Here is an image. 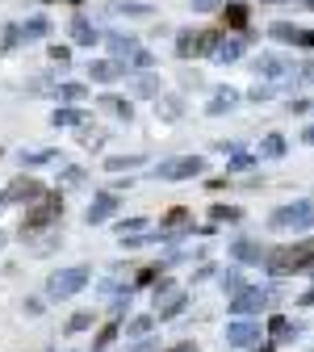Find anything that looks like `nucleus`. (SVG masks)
<instances>
[{
	"label": "nucleus",
	"instance_id": "obj_1",
	"mask_svg": "<svg viewBox=\"0 0 314 352\" xmlns=\"http://www.w3.org/2000/svg\"><path fill=\"white\" fill-rule=\"evenodd\" d=\"M59 214H63V197H59L55 189H47V197H42V201H34V206L25 210L21 227H17V235H21V239H34L38 231H51Z\"/></svg>",
	"mask_w": 314,
	"mask_h": 352
},
{
	"label": "nucleus",
	"instance_id": "obj_2",
	"mask_svg": "<svg viewBox=\"0 0 314 352\" xmlns=\"http://www.w3.org/2000/svg\"><path fill=\"white\" fill-rule=\"evenodd\" d=\"M88 285H93V269H88V264H71V269H59V273H51V281H47V302L76 298V294L88 289Z\"/></svg>",
	"mask_w": 314,
	"mask_h": 352
},
{
	"label": "nucleus",
	"instance_id": "obj_3",
	"mask_svg": "<svg viewBox=\"0 0 314 352\" xmlns=\"http://www.w3.org/2000/svg\"><path fill=\"white\" fill-rule=\"evenodd\" d=\"M310 264H314V243H293V248L268 252L264 269L268 273H298V269H310Z\"/></svg>",
	"mask_w": 314,
	"mask_h": 352
},
{
	"label": "nucleus",
	"instance_id": "obj_4",
	"mask_svg": "<svg viewBox=\"0 0 314 352\" xmlns=\"http://www.w3.org/2000/svg\"><path fill=\"white\" fill-rule=\"evenodd\" d=\"M268 227L273 231H306V227H314V201H293V206L273 210Z\"/></svg>",
	"mask_w": 314,
	"mask_h": 352
},
{
	"label": "nucleus",
	"instance_id": "obj_5",
	"mask_svg": "<svg viewBox=\"0 0 314 352\" xmlns=\"http://www.w3.org/2000/svg\"><path fill=\"white\" fill-rule=\"evenodd\" d=\"M117 193L113 189H97L93 193V201H88V210H84V223L88 227H101V223H109V218H117Z\"/></svg>",
	"mask_w": 314,
	"mask_h": 352
},
{
	"label": "nucleus",
	"instance_id": "obj_6",
	"mask_svg": "<svg viewBox=\"0 0 314 352\" xmlns=\"http://www.w3.org/2000/svg\"><path fill=\"white\" fill-rule=\"evenodd\" d=\"M47 197V185L34 181V176H17V181L5 189V206H34Z\"/></svg>",
	"mask_w": 314,
	"mask_h": 352
},
{
	"label": "nucleus",
	"instance_id": "obj_7",
	"mask_svg": "<svg viewBox=\"0 0 314 352\" xmlns=\"http://www.w3.org/2000/svg\"><path fill=\"white\" fill-rule=\"evenodd\" d=\"M277 298V289H239V294H231V315H260L268 302Z\"/></svg>",
	"mask_w": 314,
	"mask_h": 352
},
{
	"label": "nucleus",
	"instance_id": "obj_8",
	"mask_svg": "<svg viewBox=\"0 0 314 352\" xmlns=\"http://www.w3.org/2000/svg\"><path fill=\"white\" fill-rule=\"evenodd\" d=\"M205 168L201 155H185V160H168V164H155V181H185V176H197Z\"/></svg>",
	"mask_w": 314,
	"mask_h": 352
},
{
	"label": "nucleus",
	"instance_id": "obj_9",
	"mask_svg": "<svg viewBox=\"0 0 314 352\" xmlns=\"http://www.w3.org/2000/svg\"><path fill=\"white\" fill-rule=\"evenodd\" d=\"M126 59H93V63H88V80H93V84H113V80H122L126 76Z\"/></svg>",
	"mask_w": 314,
	"mask_h": 352
},
{
	"label": "nucleus",
	"instance_id": "obj_10",
	"mask_svg": "<svg viewBox=\"0 0 314 352\" xmlns=\"http://www.w3.org/2000/svg\"><path fill=\"white\" fill-rule=\"evenodd\" d=\"M185 231H193V223H189V210H168L164 218H159V231H155V239H176V235H185Z\"/></svg>",
	"mask_w": 314,
	"mask_h": 352
},
{
	"label": "nucleus",
	"instance_id": "obj_11",
	"mask_svg": "<svg viewBox=\"0 0 314 352\" xmlns=\"http://www.w3.org/2000/svg\"><path fill=\"white\" fill-rule=\"evenodd\" d=\"M260 340V323L256 319H235V323H227V344L231 348H247V344H256Z\"/></svg>",
	"mask_w": 314,
	"mask_h": 352
},
{
	"label": "nucleus",
	"instance_id": "obj_12",
	"mask_svg": "<svg viewBox=\"0 0 314 352\" xmlns=\"http://www.w3.org/2000/svg\"><path fill=\"white\" fill-rule=\"evenodd\" d=\"M101 42H105V51H109L113 59H130V55H134V47H139V38H134V34H122V30L101 34Z\"/></svg>",
	"mask_w": 314,
	"mask_h": 352
},
{
	"label": "nucleus",
	"instance_id": "obj_13",
	"mask_svg": "<svg viewBox=\"0 0 314 352\" xmlns=\"http://www.w3.org/2000/svg\"><path fill=\"white\" fill-rule=\"evenodd\" d=\"M67 30H71V42H76V47H97V42H101V30L88 21V17H80V13L67 21Z\"/></svg>",
	"mask_w": 314,
	"mask_h": 352
},
{
	"label": "nucleus",
	"instance_id": "obj_14",
	"mask_svg": "<svg viewBox=\"0 0 314 352\" xmlns=\"http://www.w3.org/2000/svg\"><path fill=\"white\" fill-rule=\"evenodd\" d=\"M17 164L21 168H51V164H63V155L55 147H38V151H17Z\"/></svg>",
	"mask_w": 314,
	"mask_h": 352
},
{
	"label": "nucleus",
	"instance_id": "obj_15",
	"mask_svg": "<svg viewBox=\"0 0 314 352\" xmlns=\"http://www.w3.org/2000/svg\"><path fill=\"white\" fill-rule=\"evenodd\" d=\"M105 13H117V17H155V5H143V0H109Z\"/></svg>",
	"mask_w": 314,
	"mask_h": 352
},
{
	"label": "nucleus",
	"instance_id": "obj_16",
	"mask_svg": "<svg viewBox=\"0 0 314 352\" xmlns=\"http://www.w3.org/2000/svg\"><path fill=\"white\" fill-rule=\"evenodd\" d=\"M251 38H256L251 30H247L243 38H227V42H222V47L214 51V59H218V63H239V55L247 51V42H251Z\"/></svg>",
	"mask_w": 314,
	"mask_h": 352
},
{
	"label": "nucleus",
	"instance_id": "obj_17",
	"mask_svg": "<svg viewBox=\"0 0 314 352\" xmlns=\"http://www.w3.org/2000/svg\"><path fill=\"white\" fill-rule=\"evenodd\" d=\"M84 118H88V113H84L80 105H59V109L51 113V126H55V130H71V126H84Z\"/></svg>",
	"mask_w": 314,
	"mask_h": 352
},
{
	"label": "nucleus",
	"instance_id": "obj_18",
	"mask_svg": "<svg viewBox=\"0 0 314 352\" xmlns=\"http://www.w3.org/2000/svg\"><path fill=\"white\" fill-rule=\"evenodd\" d=\"M231 252H235V260H239V264H264V260H268V248H260L256 239H239Z\"/></svg>",
	"mask_w": 314,
	"mask_h": 352
},
{
	"label": "nucleus",
	"instance_id": "obj_19",
	"mask_svg": "<svg viewBox=\"0 0 314 352\" xmlns=\"http://www.w3.org/2000/svg\"><path fill=\"white\" fill-rule=\"evenodd\" d=\"M247 5L243 0H227V5H222V25H231V30H247Z\"/></svg>",
	"mask_w": 314,
	"mask_h": 352
},
{
	"label": "nucleus",
	"instance_id": "obj_20",
	"mask_svg": "<svg viewBox=\"0 0 314 352\" xmlns=\"http://www.w3.org/2000/svg\"><path fill=\"white\" fill-rule=\"evenodd\" d=\"M84 97H88V84H80V80H63L55 88V101H63V105H80Z\"/></svg>",
	"mask_w": 314,
	"mask_h": 352
},
{
	"label": "nucleus",
	"instance_id": "obj_21",
	"mask_svg": "<svg viewBox=\"0 0 314 352\" xmlns=\"http://www.w3.org/2000/svg\"><path fill=\"white\" fill-rule=\"evenodd\" d=\"M289 72V63L281 59V55H260L256 59V76H264V80H277V76H285Z\"/></svg>",
	"mask_w": 314,
	"mask_h": 352
},
{
	"label": "nucleus",
	"instance_id": "obj_22",
	"mask_svg": "<svg viewBox=\"0 0 314 352\" xmlns=\"http://www.w3.org/2000/svg\"><path fill=\"white\" fill-rule=\"evenodd\" d=\"M97 109H105V113H117L122 122H130V118H134V105H130L126 97H113V93L97 97Z\"/></svg>",
	"mask_w": 314,
	"mask_h": 352
},
{
	"label": "nucleus",
	"instance_id": "obj_23",
	"mask_svg": "<svg viewBox=\"0 0 314 352\" xmlns=\"http://www.w3.org/2000/svg\"><path fill=\"white\" fill-rule=\"evenodd\" d=\"M185 311H189V294L185 289H176L172 298L159 302V319H176V315H185Z\"/></svg>",
	"mask_w": 314,
	"mask_h": 352
},
{
	"label": "nucleus",
	"instance_id": "obj_24",
	"mask_svg": "<svg viewBox=\"0 0 314 352\" xmlns=\"http://www.w3.org/2000/svg\"><path fill=\"white\" fill-rule=\"evenodd\" d=\"M155 319H159V315H134V319L122 327L126 340H143V336H151V331H155Z\"/></svg>",
	"mask_w": 314,
	"mask_h": 352
},
{
	"label": "nucleus",
	"instance_id": "obj_25",
	"mask_svg": "<svg viewBox=\"0 0 314 352\" xmlns=\"http://www.w3.org/2000/svg\"><path fill=\"white\" fill-rule=\"evenodd\" d=\"M122 336V319H109L101 331H97V340H93V348H88V352H109V344Z\"/></svg>",
	"mask_w": 314,
	"mask_h": 352
},
{
	"label": "nucleus",
	"instance_id": "obj_26",
	"mask_svg": "<svg viewBox=\"0 0 314 352\" xmlns=\"http://www.w3.org/2000/svg\"><path fill=\"white\" fill-rule=\"evenodd\" d=\"M51 34V17H25L21 21V38L25 42H38V38H47Z\"/></svg>",
	"mask_w": 314,
	"mask_h": 352
},
{
	"label": "nucleus",
	"instance_id": "obj_27",
	"mask_svg": "<svg viewBox=\"0 0 314 352\" xmlns=\"http://www.w3.org/2000/svg\"><path fill=\"white\" fill-rule=\"evenodd\" d=\"M134 97H159V76L155 72H139L134 76Z\"/></svg>",
	"mask_w": 314,
	"mask_h": 352
},
{
	"label": "nucleus",
	"instance_id": "obj_28",
	"mask_svg": "<svg viewBox=\"0 0 314 352\" xmlns=\"http://www.w3.org/2000/svg\"><path fill=\"white\" fill-rule=\"evenodd\" d=\"M21 42H25V38H21V21H9L5 34H0V55H13Z\"/></svg>",
	"mask_w": 314,
	"mask_h": 352
},
{
	"label": "nucleus",
	"instance_id": "obj_29",
	"mask_svg": "<svg viewBox=\"0 0 314 352\" xmlns=\"http://www.w3.org/2000/svg\"><path fill=\"white\" fill-rule=\"evenodd\" d=\"M197 55V30H181L176 34V59H193Z\"/></svg>",
	"mask_w": 314,
	"mask_h": 352
},
{
	"label": "nucleus",
	"instance_id": "obj_30",
	"mask_svg": "<svg viewBox=\"0 0 314 352\" xmlns=\"http://www.w3.org/2000/svg\"><path fill=\"white\" fill-rule=\"evenodd\" d=\"M235 101H239V93H231V88H222V93H214V101H210V118H218V113L235 109Z\"/></svg>",
	"mask_w": 314,
	"mask_h": 352
},
{
	"label": "nucleus",
	"instance_id": "obj_31",
	"mask_svg": "<svg viewBox=\"0 0 314 352\" xmlns=\"http://www.w3.org/2000/svg\"><path fill=\"white\" fill-rule=\"evenodd\" d=\"M159 277H164V264H147V269H139V277H134L130 289H147V285H155Z\"/></svg>",
	"mask_w": 314,
	"mask_h": 352
},
{
	"label": "nucleus",
	"instance_id": "obj_32",
	"mask_svg": "<svg viewBox=\"0 0 314 352\" xmlns=\"http://www.w3.org/2000/svg\"><path fill=\"white\" fill-rule=\"evenodd\" d=\"M143 160H147V155H109L105 168H109V172H130V168H139Z\"/></svg>",
	"mask_w": 314,
	"mask_h": 352
},
{
	"label": "nucleus",
	"instance_id": "obj_33",
	"mask_svg": "<svg viewBox=\"0 0 314 352\" xmlns=\"http://www.w3.org/2000/svg\"><path fill=\"white\" fill-rule=\"evenodd\" d=\"M59 185L63 189H80V185H88V172L84 168H63L59 172Z\"/></svg>",
	"mask_w": 314,
	"mask_h": 352
},
{
	"label": "nucleus",
	"instance_id": "obj_34",
	"mask_svg": "<svg viewBox=\"0 0 314 352\" xmlns=\"http://www.w3.org/2000/svg\"><path fill=\"white\" fill-rule=\"evenodd\" d=\"M113 231H117V239L122 235H139V231H147V218H117Z\"/></svg>",
	"mask_w": 314,
	"mask_h": 352
},
{
	"label": "nucleus",
	"instance_id": "obj_35",
	"mask_svg": "<svg viewBox=\"0 0 314 352\" xmlns=\"http://www.w3.org/2000/svg\"><path fill=\"white\" fill-rule=\"evenodd\" d=\"M30 243H34V256H51V252H55V248L63 243V235H59V231H51L47 239H38V235H34Z\"/></svg>",
	"mask_w": 314,
	"mask_h": 352
},
{
	"label": "nucleus",
	"instance_id": "obj_36",
	"mask_svg": "<svg viewBox=\"0 0 314 352\" xmlns=\"http://www.w3.org/2000/svg\"><path fill=\"white\" fill-rule=\"evenodd\" d=\"M218 285L227 289V294H239L247 281H243V273H239V269H227V273H218Z\"/></svg>",
	"mask_w": 314,
	"mask_h": 352
},
{
	"label": "nucleus",
	"instance_id": "obj_37",
	"mask_svg": "<svg viewBox=\"0 0 314 352\" xmlns=\"http://www.w3.org/2000/svg\"><path fill=\"white\" fill-rule=\"evenodd\" d=\"M159 101V113H164V122H176V118H181V97H155Z\"/></svg>",
	"mask_w": 314,
	"mask_h": 352
},
{
	"label": "nucleus",
	"instance_id": "obj_38",
	"mask_svg": "<svg viewBox=\"0 0 314 352\" xmlns=\"http://www.w3.org/2000/svg\"><path fill=\"white\" fill-rule=\"evenodd\" d=\"M210 218H214V223H239L243 210H239V206H214V210H210Z\"/></svg>",
	"mask_w": 314,
	"mask_h": 352
},
{
	"label": "nucleus",
	"instance_id": "obj_39",
	"mask_svg": "<svg viewBox=\"0 0 314 352\" xmlns=\"http://www.w3.org/2000/svg\"><path fill=\"white\" fill-rule=\"evenodd\" d=\"M268 34H273L277 42H293V47H298V34H302V30H298V25H289V21H277Z\"/></svg>",
	"mask_w": 314,
	"mask_h": 352
},
{
	"label": "nucleus",
	"instance_id": "obj_40",
	"mask_svg": "<svg viewBox=\"0 0 314 352\" xmlns=\"http://www.w3.org/2000/svg\"><path fill=\"white\" fill-rule=\"evenodd\" d=\"M93 323H97V319H93V311H76V315L67 319V331L76 336V331H88V327H93Z\"/></svg>",
	"mask_w": 314,
	"mask_h": 352
},
{
	"label": "nucleus",
	"instance_id": "obj_41",
	"mask_svg": "<svg viewBox=\"0 0 314 352\" xmlns=\"http://www.w3.org/2000/svg\"><path fill=\"white\" fill-rule=\"evenodd\" d=\"M130 67H139V72H151V63H155V55L151 51H143V47H134V55L126 59Z\"/></svg>",
	"mask_w": 314,
	"mask_h": 352
},
{
	"label": "nucleus",
	"instance_id": "obj_42",
	"mask_svg": "<svg viewBox=\"0 0 314 352\" xmlns=\"http://www.w3.org/2000/svg\"><path fill=\"white\" fill-rule=\"evenodd\" d=\"M268 327H273L277 340H293V336H298V327H293L289 319H268Z\"/></svg>",
	"mask_w": 314,
	"mask_h": 352
},
{
	"label": "nucleus",
	"instance_id": "obj_43",
	"mask_svg": "<svg viewBox=\"0 0 314 352\" xmlns=\"http://www.w3.org/2000/svg\"><path fill=\"white\" fill-rule=\"evenodd\" d=\"M251 164H256V155H251V151H239V147L231 151V172H247Z\"/></svg>",
	"mask_w": 314,
	"mask_h": 352
},
{
	"label": "nucleus",
	"instance_id": "obj_44",
	"mask_svg": "<svg viewBox=\"0 0 314 352\" xmlns=\"http://www.w3.org/2000/svg\"><path fill=\"white\" fill-rule=\"evenodd\" d=\"M260 151H264V155H273V160H281V155H285V139H281V135H268Z\"/></svg>",
	"mask_w": 314,
	"mask_h": 352
},
{
	"label": "nucleus",
	"instance_id": "obj_45",
	"mask_svg": "<svg viewBox=\"0 0 314 352\" xmlns=\"http://www.w3.org/2000/svg\"><path fill=\"white\" fill-rule=\"evenodd\" d=\"M21 311H25L30 319H38L42 311H47V298H25V306H21Z\"/></svg>",
	"mask_w": 314,
	"mask_h": 352
},
{
	"label": "nucleus",
	"instance_id": "obj_46",
	"mask_svg": "<svg viewBox=\"0 0 314 352\" xmlns=\"http://www.w3.org/2000/svg\"><path fill=\"white\" fill-rule=\"evenodd\" d=\"M176 294V281H168V277H159V285H155V306L164 302V298H172Z\"/></svg>",
	"mask_w": 314,
	"mask_h": 352
},
{
	"label": "nucleus",
	"instance_id": "obj_47",
	"mask_svg": "<svg viewBox=\"0 0 314 352\" xmlns=\"http://www.w3.org/2000/svg\"><path fill=\"white\" fill-rule=\"evenodd\" d=\"M222 5H227V0H193V13H214Z\"/></svg>",
	"mask_w": 314,
	"mask_h": 352
},
{
	"label": "nucleus",
	"instance_id": "obj_48",
	"mask_svg": "<svg viewBox=\"0 0 314 352\" xmlns=\"http://www.w3.org/2000/svg\"><path fill=\"white\" fill-rule=\"evenodd\" d=\"M273 93H277V88H273V84H264V88L256 84V88H251V93H247V97H251V101H268V97H273Z\"/></svg>",
	"mask_w": 314,
	"mask_h": 352
},
{
	"label": "nucleus",
	"instance_id": "obj_49",
	"mask_svg": "<svg viewBox=\"0 0 314 352\" xmlns=\"http://www.w3.org/2000/svg\"><path fill=\"white\" fill-rule=\"evenodd\" d=\"M51 59H55V63H71V51H67V47H51Z\"/></svg>",
	"mask_w": 314,
	"mask_h": 352
},
{
	"label": "nucleus",
	"instance_id": "obj_50",
	"mask_svg": "<svg viewBox=\"0 0 314 352\" xmlns=\"http://www.w3.org/2000/svg\"><path fill=\"white\" fill-rule=\"evenodd\" d=\"M298 47H310V51H314V30H302V34H298Z\"/></svg>",
	"mask_w": 314,
	"mask_h": 352
},
{
	"label": "nucleus",
	"instance_id": "obj_51",
	"mask_svg": "<svg viewBox=\"0 0 314 352\" xmlns=\"http://www.w3.org/2000/svg\"><path fill=\"white\" fill-rule=\"evenodd\" d=\"M168 352H197V344H189V340H185V344H176V348H168Z\"/></svg>",
	"mask_w": 314,
	"mask_h": 352
},
{
	"label": "nucleus",
	"instance_id": "obj_52",
	"mask_svg": "<svg viewBox=\"0 0 314 352\" xmlns=\"http://www.w3.org/2000/svg\"><path fill=\"white\" fill-rule=\"evenodd\" d=\"M302 139H306V143L314 147V126H306V135H302Z\"/></svg>",
	"mask_w": 314,
	"mask_h": 352
},
{
	"label": "nucleus",
	"instance_id": "obj_53",
	"mask_svg": "<svg viewBox=\"0 0 314 352\" xmlns=\"http://www.w3.org/2000/svg\"><path fill=\"white\" fill-rule=\"evenodd\" d=\"M5 243H9V231H0V248H5Z\"/></svg>",
	"mask_w": 314,
	"mask_h": 352
},
{
	"label": "nucleus",
	"instance_id": "obj_54",
	"mask_svg": "<svg viewBox=\"0 0 314 352\" xmlns=\"http://www.w3.org/2000/svg\"><path fill=\"white\" fill-rule=\"evenodd\" d=\"M260 5H285V0H260Z\"/></svg>",
	"mask_w": 314,
	"mask_h": 352
},
{
	"label": "nucleus",
	"instance_id": "obj_55",
	"mask_svg": "<svg viewBox=\"0 0 314 352\" xmlns=\"http://www.w3.org/2000/svg\"><path fill=\"white\" fill-rule=\"evenodd\" d=\"M302 5H306V9H314V0H302Z\"/></svg>",
	"mask_w": 314,
	"mask_h": 352
},
{
	"label": "nucleus",
	"instance_id": "obj_56",
	"mask_svg": "<svg viewBox=\"0 0 314 352\" xmlns=\"http://www.w3.org/2000/svg\"><path fill=\"white\" fill-rule=\"evenodd\" d=\"M47 5H59V0H47Z\"/></svg>",
	"mask_w": 314,
	"mask_h": 352
},
{
	"label": "nucleus",
	"instance_id": "obj_57",
	"mask_svg": "<svg viewBox=\"0 0 314 352\" xmlns=\"http://www.w3.org/2000/svg\"><path fill=\"white\" fill-rule=\"evenodd\" d=\"M0 206H5V193H0Z\"/></svg>",
	"mask_w": 314,
	"mask_h": 352
}]
</instances>
